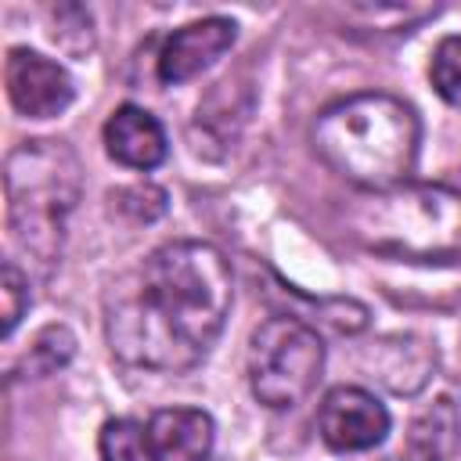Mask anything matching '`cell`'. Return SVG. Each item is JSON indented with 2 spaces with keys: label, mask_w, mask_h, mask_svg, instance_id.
Here are the masks:
<instances>
[{
  "label": "cell",
  "mask_w": 461,
  "mask_h": 461,
  "mask_svg": "<svg viewBox=\"0 0 461 461\" xmlns=\"http://www.w3.org/2000/svg\"><path fill=\"white\" fill-rule=\"evenodd\" d=\"M72 353H76V335H72L65 324H47V328L32 339L29 353L22 357V367H25V375L43 378V375L61 371V367L72 360Z\"/></svg>",
  "instance_id": "5bb4252c"
},
{
  "label": "cell",
  "mask_w": 461,
  "mask_h": 461,
  "mask_svg": "<svg viewBox=\"0 0 461 461\" xmlns=\"http://www.w3.org/2000/svg\"><path fill=\"white\" fill-rule=\"evenodd\" d=\"M97 450H101V461H158L148 425H140L133 418L104 421L101 436H97Z\"/></svg>",
  "instance_id": "4fadbf2b"
},
{
  "label": "cell",
  "mask_w": 461,
  "mask_h": 461,
  "mask_svg": "<svg viewBox=\"0 0 461 461\" xmlns=\"http://www.w3.org/2000/svg\"><path fill=\"white\" fill-rule=\"evenodd\" d=\"M112 198H115L119 212H126L137 223H151V220H158L166 212V191L155 187V184H133V187L115 191Z\"/></svg>",
  "instance_id": "2e32d148"
},
{
  "label": "cell",
  "mask_w": 461,
  "mask_h": 461,
  "mask_svg": "<svg viewBox=\"0 0 461 461\" xmlns=\"http://www.w3.org/2000/svg\"><path fill=\"white\" fill-rule=\"evenodd\" d=\"M4 83H7L11 104L29 119H54L76 97V86H72V76L65 72V65H58L54 58H47L40 50H29V47L7 50Z\"/></svg>",
  "instance_id": "52a82bcc"
},
{
  "label": "cell",
  "mask_w": 461,
  "mask_h": 461,
  "mask_svg": "<svg viewBox=\"0 0 461 461\" xmlns=\"http://www.w3.org/2000/svg\"><path fill=\"white\" fill-rule=\"evenodd\" d=\"M429 79L436 86V94L461 112V36H443L432 50V65H429Z\"/></svg>",
  "instance_id": "9a60e30c"
},
{
  "label": "cell",
  "mask_w": 461,
  "mask_h": 461,
  "mask_svg": "<svg viewBox=\"0 0 461 461\" xmlns=\"http://www.w3.org/2000/svg\"><path fill=\"white\" fill-rule=\"evenodd\" d=\"M461 447V414L454 400L439 396L411 421V454L429 461H450Z\"/></svg>",
  "instance_id": "7c38bea8"
},
{
  "label": "cell",
  "mask_w": 461,
  "mask_h": 461,
  "mask_svg": "<svg viewBox=\"0 0 461 461\" xmlns=\"http://www.w3.org/2000/svg\"><path fill=\"white\" fill-rule=\"evenodd\" d=\"M349 234L393 259L447 263L461 259V191L447 184H400L367 191L346 216Z\"/></svg>",
  "instance_id": "277c9868"
},
{
  "label": "cell",
  "mask_w": 461,
  "mask_h": 461,
  "mask_svg": "<svg viewBox=\"0 0 461 461\" xmlns=\"http://www.w3.org/2000/svg\"><path fill=\"white\" fill-rule=\"evenodd\" d=\"M104 148L126 169H155L166 162L169 140L162 122L137 104H119L104 122Z\"/></svg>",
  "instance_id": "9c48e42d"
},
{
  "label": "cell",
  "mask_w": 461,
  "mask_h": 461,
  "mask_svg": "<svg viewBox=\"0 0 461 461\" xmlns=\"http://www.w3.org/2000/svg\"><path fill=\"white\" fill-rule=\"evenodd\" d=\"M234 36L238 25L230 18H202L180 25L158 50V79L166 86H176L202 76L216 58H223L234 47Z\"/></svg>",
  "instance_id": "ba28073f"
},
{
  "label": "cell",
  "mask_w": 461,
  "mask_h": 461,
  "mask_svg": "<svg viewBox=\"0 0 461 461\" xmlns=\"http://www.w3.org/2000/svg\"><path fill=\"white\" fill-rule=\"evenodd\" d=\"M317 432L324 447L339 454L375 450L389 436V411L375 393L360 385H335L317 407Z\"/></svg>",
  "instance_id": "8992f818"
},
{
  "label": "cell",
  "mask_w": 461,
  "mask_h": 461,
  "mask_svg": "<svg viewBox=\"0 0 461 461\" xmlns=\"http://www.w3.org/2000/svg\"><path fill=\"white\" fill-rule=\"evenodd\" d=\"M436 367V353L421 342V339H382L371 349V371L378 375L382 385H389L393 393H418L429 375Z\"/></svg>",
  "instance_id": "8fae6325"
},
{
  "label": "cell",
  "mask_w": 461,
  "mask_h": 461,
  "mask_svg": "<svg viewBox=\"0 0 461 461\" xmlns=\"http://www.w3.org/2000/svg\"><path fill=\"white\" fill-rule=\"evenodd\" d=\"M421 144L418 112L393 94H353L313 122L321 162L360 191H389L411 180Z\"/></svg>",
  "instance_id": "7a4b0ae2"
},
{
  "label": "cell",
  "mask_w": 461,
  "mask_h": 461,
  "mask_svg": "<svg viewBox=\"0 0 461 461\" xmlns=\"http://www.w3.org/2000/svg\"><path fill=\"white\" fill-rule=\"evenodd\" d=\"M7 230L36 277H50L61 259L65 216L79 202V158L61 140H25L7 155Z\"/></svg>",
  "instance_id": "3957f363"
},
{
  "label": "cell",
  "mask_w": 461,
  "mask_h": 461,
  "mask_svg": "<svg viewBox=\"0 0 461 461\" xmlns=\"http://www.w3.org/2000/svg\"><path fill=\"white\" fill-rule=\"evenodd\" d=\"M396 461H429V457H418V454H411V450H407V454H403V457H396Z\"/></svg>",
  "instance_id": "ac0fdd59"
},
{
  "label": "cell",
  "mask_w": 461,
  "mask_h": 461,
  "mask_svg": "<svg viewBox=\"0 0 461 461\" xmlns=\"http://www.w3.org/2000/svg\"><path fill=\"white\" fill-rule=\"evenodd\" d=\"M234 303L230 259L209 241H166L104 292V335L130 367L191 371L216 346Z\"/></svg>",
  "instance_id": "6da1fadb"
},
{
  "label": "cell",
  "mask_w": 461,
  "mask_h": 461,
  "mask_svg": "<svg viewBox=\"0 0 461 461\" xmlns=\"http://www.w3.org/2000/svg\"><path fill=\"white\" fill-rule=\"evenodd\" d=\"M148 436L158 461H205L216 439V425L198 407H162L148 418Z\"/></svg>",
  "instance_id": "30bf717a"
},
{
  "label": "cell",
  "mask_w": 461,
  "mask_h": 461,
  "mask_svg": "<svg viewBox=\"0 0 461 461\" xmlns=\"http://www.w3.org/2000/svg\"><path fill=\"white\" fill-rule=\"evenodd\" d=\"M205 461H227V457H205Z\"/></svg>",
  "instance_id": "d6986e66"
},
{
  "label": "cell",
  "mask_w": 461,
  "mask_h": 461,
  "mask_svg": "<svg viewBox=\"0 0 461 461\" xmlns=\"http://www.w3.org/2000/svg\"><path fill=\"white\" fill-rule=\"evenodd\" d=\"M324 371L321 335L292 317L277 313L263 321L249 339V389L270 411H288L303 403Z\"/></svg>",
  "instance_id": "5b68a950"
},
{
  "label": "cell",
  "mask_w": 461,
  "mask_h": 461,
  "mask_svg": "<svg viewBox=\"0 0 461 461\" xmlns=\"http://www.w3.org/2000/svg\"><path fill=\"white\" fill-rule=\"evenodd\" d=\"M0 295H4V339H7L29 306V277L18 270L14 259H4L0 267Z\"/></svg>",
  "instance_id": "e0dca14e"
}]
</instances>
